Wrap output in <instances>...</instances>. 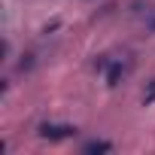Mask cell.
<instances>
[{"label":"cell","instance_id":"cell-1","mask_svg":"<svg viewBox=\"0 0 155 155\" xmlns=\"http://www.w3.org/2000/svg\"><path fill=\"white\" fill-rule=\"evenodd\" d=\"M37 134L43 140H49V143H61V140L76 137V125H67V122H40Z\"/></svg>","mask_w":155,"mask_h":155},{"label":"cell","instance_id":"cell-2","mask_svg":"<svg viewBox=\"0 0 155 155\" xmlns=\"http://www.w3.org/2000/svg\"><path fill=\"white\" fill-rule=\"evenodd\" d=\"M131 12L155 34V3L152 0H131Z\"/></svg>","mask_w":155,"mask_h":155},{"label":"cell","instance_id":"cell-3","mask_svg":"<svg viewBox=\"0 0 155 155\" xmlns=\"http://www.w3.org/2000/svg\"><path fill=\"white\" fill-rule=\"evenodd\" d=\"M131 73V61H119V58H110V64H107V85L110 88H116L125 76Z\"/></svg>","mask_w":155,"mask_h":155},{"label":"cell","instance_id":"cell-4","mask_svg":"<svg viewBox=\"0 0 155 155\" xmlns=\"http://www.w3.org/2000/svg\"><path fill=\"white\" fill-rule=\"evenodd\" d=\"M104 152H113V143H110V140L94 137V140L82 143V155H104Z\"/></svg>","mask_w":155,"mask_h":155},{"label":"cell","instance_id":"cell-5","mask_svg":"<svg viewBox=\"0 0 155 155\" xmlns=\"http://www.w3.org/2000/svg\"><path fill=\"white\" fill-rule=\"evenodd\" d=\"M149 104H155V79H149V85L143 88V107H149Z\"/></svg>","mask_w":155,"mask_h":155}]
</instances>
